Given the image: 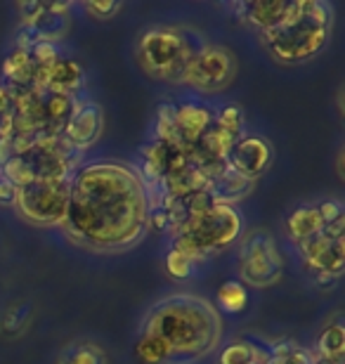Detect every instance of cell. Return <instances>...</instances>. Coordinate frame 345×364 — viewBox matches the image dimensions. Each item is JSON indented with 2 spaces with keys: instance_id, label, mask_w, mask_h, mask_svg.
<instances>
[{
  "instance_id": "36",
  "label": "cell",
  "mask_w": 345,
  "mask_h": 364,
  "mask_svg": "<svg viewBox=\"0 0 345 364\" xmlns=\"http://www.w3.org/2000/svg\"><path fill=\"white\" fill-rule=\"evenodd\" d=\"M314 364H343V362H331V360H314Z\"/></svg>"
},
{
  "instance_id": "26",
  "label": "cell",
  "mask_w": 345,
  "mask_h": 364,
  "mask_svg": "<svg viewBox=\"0 0 345 364\" xmlns=\"http://www.w3.org/2000/svg\"><path fill=\"white\" fill-rule=\"evenodd\" d=\"M216 123L227 133H232L234 137H241V130H244V112L237 105H227L216 114Z\"/></svg>"
},
{
  "instance_id": "37",
  "label": "cell",
  "mask_w": 345,
  "mask_h": 364,
  "mask_svg": "<svg viewBox=\"0 0 345 364\" xmlns=\"http://www.w3.org/2000/svg\"><path fill=\"white\" fill-rule=\"evenodd\" d=\"M255 364H258V362H255Z\"/></svg>"
},
{
  "instance_id": "10",
  "label": "cell",
  "mask_w": 345,
  "mask_h": 364,
  "mask_svg": "<svg viewBox=\"0 0 345 364\" xmlns=\"http://www.w3.org/2000/svg\"><path fill=\"white\" fill-rule=\"evenodd\" d=\"M225 161L234 173H239V176L253 182L272 164V147L258 135H244L232 144Z\"/></svg>"
},
{
  "instance_id": "31",
  "label": "cell",
  "mask_w": 345,
  "mask_h": 364,
  "mask_svg": "<svg viewBox=\"0 0 345 364\" xmlns=\"http://www.w3.org/2000/svg\"><path fill=\"white\" fill-rule=\"evenodd\" d=\"M317 213L322 218V225H331V223H339L343 220V206L341 201H322L317 206Z\"/></svg>"
},
{
  "instance_id": "32",
  "label": "cell",
  "mask_w": 345,
  "mask_h": 364,
  "mask_svg": "<svg viewBox=\"0 0 345 364\" xmlns=\"http://www.w3.org/2000/svg\"><path fill=\"white\" fill-rule=\"evenodd\" d=\"M85 12H90L95 19H109L121 10V3H85Z\"/></svg>"
},
{
  "instance_id": "6",
  "label": "cell",
  "mask_w": 345,
  "mask_h": 364,
  "mask_svg": "<svg viewBox=\"0 0 345 364\" xmlns=\"http://www.w3.org/2000/svg\"><path fill=\"white\" fill-rule=\"evenodd\" d=\"M14 208L31 225L57 228L64 223L69 208V180L60 182H31L17 189Z\"/></svg>"
},
{
  "instance_id": "2",
  "label": "cell",
  "mask_w": 345,
  "mask_h": 364,
  "mask_svg": "<svg viewBox=\"0 0 345 364\" xmlns=\"http://www.w3.org/2000/svg\"><path fill=\"white\" fill-rule=\"evenodd\" d=\"M142 333L159 341L171 362H194L206 358L218 346L223 324L206 298L178 294L149 312Z\"/></svg>"
},
{
  "instance_id": "7",
  "label": "cell",
  "mask_w": 345,
  "mask_h": 364,
  "mask_svg": "<svg viewBox=\"0 0 345 364\" xmlns=\"http://www.w3.org/2000/svg\"><path fill=\"white\" fill-rule=\"evenodd\" d=\"M284 270V260L275 239L265 232H253L241 246L239 272L241 279L251 287H270L277 284Z\"/></svg>"
},
{
  "instance_id": "1",
  "label": "cell",
  "mask_w": 345,
  "mask_h": 364,
  "mask_svg": "<svg viewBox=\"0 0 345 364\" xmlns=\"http://www.w3.org/2000/svg\"><path fill=\"white\" fill-rule=\"evenodd\" d=\"M144 178L123 164H90L69 180V208L62 228L95 251H123L142 239L149 218Z\"/></svg>"
},
{
  "instance_id": "25",
  "label": "cell",
  "mask_w": 345,
  "mask_h": 364,
  "mask_svg": "<svg viewBox=\"0 0 345 364\" xmlns=\"http://www.w3.org/2000/svg\"><path fill=\"white\" fill-rule=\"evenodd\" d=\"M28 315H31V308H28L26 303H14L3 312L0 329H3V333H7V336H17V333L24 331Z\"/></svg>"
},
{
  "instance_id": "23",
  "label": "cell",
  "mask_w": 345,
  "mask_h": 364,
  "mask_svg": "<svg viewBox=\"0 0 345 364\" xmlns=\"http://www.w3.org/2000/svg\"><path fill=\"white\" fill-rule=\"evenodd\" d=\"M57 364H107V355L95 343H73L60 355Z\"/></svg>"
},
{
  "instance_id": "11",
  "label": "cell",
  "mask_w": 345,
  "mask_h": 364,
  "mask_svg": "<svg viewBox=\"0 0 345 364\" xmlns=\"http://www.w3.org/2000/svg\"><path fill=\"white\" fill-rule=\"evenodd\" d=\"M102 130V109L90 102H80L73 107L71 116L62 128V137L67 140L73 149H83L100 137Z\"/></svg>"
},
{
  "instance_id": "5",
  "label": "cell",
  "mask_w": 345,
  "mask_h": 364,
  "mask_svg": "<svg viewBox=\"0 0 345 364\" xmlns=\"http://www.w3.org/2000/svg\"><path fill=\"white\" fill-rule=\"evenodd\" d=\"M241 215L234 206H223L216 203L206 213L187 218L185 223L175 230L173 249L180 251L189 260L206 258L213 251H223L225 246L237 242L241 235Z\"/></svg>"
},
{
  "instance_id": "15",
  "label": "cell",
  "mask_w": 345,
  "mask_h": 364,
  "mask_svg": "<svg viewBox=\"0 0 345 364\" xmlns=\"http://www.w3.org/2000/svg\"><path fill=\"white\" fill-rule=\"evenodd\" d=\"M161 185H164V194L175 196V199H185V196L199 192V189H206L208 180L203 178L199 166L194 161H189L187 166H182V168L161 178Z\"/></svg>"
},
{
  "instance_id": "34",
  "label": "cell",
  "mask_w": 345,
  "mask_h": 364,
  "mask_svg": "<svg viewBox=\"0 0 345 364\" xmlns=\"http://www.w3.org/2000/svg\"><path fill=\"white\" fill-rule=\"evenodd\" d=\"M14 154H12V149H10V142L7 140H0V168H3V166L10 161Z\"/></svg>"
},
{
  "instance_id": "13",
  "label": "cell",
  "mask_w": 345,
  "mask_h": 364,
  "mask_svg": "<svg viewBox=\"0 0 345 364\" xmlns=\"http://www.w3.org/2000/svg\"><path fill=\"white\" fill-rule=\"evenodd\" d=\"M213 121H216V112L203 105L187 102V105L175 107V130H178L182 149H192L194 142L213 126Z\"/></svg>"
},
{
  "instance_id": "35",
  "label": "cell",
  "mask_w": 345,
  "mask_h": 364,
  "mask_svg": "<svg viewBox=\"0 0 345 364\" xmlns=\"http://www.w3.org/2000/svg\"><path fill=\"white\" fill-rule=\"evenodd\" d=\"M5 112H10V90L0 85V116Z\"/></svg>"
},
{
  "instance_id": "28",
  "label": "cell",
  "mask_w": 345,
  "mask_h": 364,
  "mask_svg": "<svg viewBox=\"0 0 345 364\" xmlns=\"http://www.w3.org/2000/svg\"><path fill=\"white\" fill-rule=\"evenodd\" d=\"M137 358L142 360L144 364H161V362H166V350L161 348L159 341H154L152 336H147V333H142L137 341Z\"/></svg>"
},
{
  "instance_id": "21",
  "label": "cell",
  "mask_w": 345,
  "mask_h": 364,
  "mask_svg": "<svg viewBox=\"0 0 345 364\" xmlns=\"http://www.w3.org/2000/svg\"><path fill=\"white\" fill-rule=\"evenodd\" d=\"M267 364L270 362V350H262L260 346L251 343V341H237L230 343L220 353L218 364Z\"/></svg>"
},
{
  "instance_id": "12",
  "label": "cell",
  "mask_w": 345,
  "mask_h": 364,
  "mask_svg": "<svg viewBox=\"0 0 345 364\" xmlns=\"http://www.w3.org/2000/svg\"><path fill=\"white\" fill-rule=\"evenodd\" d=\"M69 5L67 3H43V10L36 14L33 19L24 21L21 31H24L31 43L46 41V43H57L67 33L69 28Z\"/></svg>"
},
{
  "instance_id": "4",
  "label": "cell",
  "mask_w": 345,
  "mask_h": 364,
  "mask_svg": "<svg viewBox=\"0 0 345 364\" xmlns=\"http://www.w3.org/2000/svg\"><path fill=\"white\" fill-rule=\"evenodd\" d=\"M199 48L201 46H196L185 28L154 26L144 31L137 43V64L149 78L182 83L189 62Z\"/></svg>"
},
{
  "instance_id": "33",
  "label": "cell",
  "mask_w": 345,
  "mask_h": 364,
  "mask_svg": "<svg viewBox=\"0 0 345 364\" xmlns=\"http://www.w3.org/2000/svg\"><path fill=\"white\" fill-rule=\"evenodd\" d=\"M14 196H17V187L0 178V203H14Z\"/></svg>"
},
{
  "instance_id": "16",
  "label": "cell",
  "mask_w": 345,
  "mask_h": 364,
  "mask_svg": "<svg viewBox=\"0 0 345 364\" xmlns=\"http://www.w3.org/2000/svg\"><path fill=\"white\" fill-rule=\"evenodd\" d=\"M83 85V69L76 60L69 57H60L48 74V90L46 92H62V95H73L80 90Z\"/></svg>"
},
{
  "instance_id": "22",
  "label": "cell",
  "mask_w": 345,
  "mask_h": 364,
  "mask_svg": "<svg viewBox=\"0 0 345 364\" xmlns=\"http://www.w3.org/2000/svg\"><path fill=\"white\" fill-rule=\"evenodd\" d=\"M343 353H345V329L341 322H336L319 333L317 355H319V360L343 362Z\"/></svg>"
},
{
  "instance_id": "20",
  "label": "cell",
  "mask_w": 345,
  "mask_h": 364,
  "mask_svg": "<svg viewBox=\"0 0 345 364\" xmlns=\"http://www.w3.org/2000/svg\"><path fill=\"white\" fill-rule=\"evenodd\" d=\"M178 147H171L166 142H159L154 140L152 144H147L144 151H142V171L144 176L149 180H159L168 173V166H171V156L173 151Z\"/></svg>"
},
{
  "instance_id": "8",
  "label": "cell",
  "mask_w": 345,
  "mask_h": 364,
  "mask_svg": "<svg viewBox=\"0 0 345 364\" xmlns=\"http://www.w3.org/2000/svg\"><path fill=\"white\" fill-rule=\"evenodd\" d=\"M234 74H237V60L230 50L220 46H201L189 62L182 83L203 92H216L227 88Z\"/></svg>"
},
{
  "instance_id": "27",
  "label": "cell",
  "mask_w": 345,
  "mask_h": 364,
  "mask_svg": "<svg viewBox=\"0 0 345 364\" xmlns=\"http://www.w3.org/2000/svg\"><path fill=\"white\" fill-rule=\"evenodd\" d=\"M26 53L31 57L33 67H53V64L60 60V48H57V43L38 41V43H33Z\"/></svg>"
},
{
  "instance_id": "17",
  "label": "cell",
  "mask_w": 345,
  "mask_h": 364,
  "mask_svg": "<svg viewBox=\"0 0 345 364\" xmlns=\"http://www.w3.org/2000/svg\"><path fill=\"white\" fill-rule=\"evenodd\" d=\"M253 182L246 180L244 176H239V173H234L232 168H227L223 176L211 180L208 182V192L213 196V201L216 203H223V206H234V201L244 199V196L251 192Z\"/></svg>"
},
{
  "instance_id": "3",
  "label": "cell",
  "mask_w": 345,
  "mask_h": 364,
  "mask_svg": "<svg viewBox=\"0 0 345 364\" xmlns=\"http://www.w3.org/2000/svg\"><path fill=\"white\" fill-rule=\"evenodd\" d=\"M334 26L331 7L319 0H296V7L284 21L262 31L270 55L279 62L296 64L312 60L329 43Z\"/></svg>"
},
{
  "instance_id": "18",
  "label": "cell",
  "mask_w": 345,
  "mask_h": 364,
  "mask_svg": "<svg viewBox=\"0 0 345 364\" xmlns=\"http://www.w3.org/2000/svg\"><path fill=\"white\" fill-rule=\"evenodd\" d=\"M33 62L26 50H14V53L3 62V74L7 78V88H31L33 81Z\"/></svg>"
},
{
  "instance_id": "14",
  "label": "cell",
  "mask_w": 345,
  "mask_h": 364,
  "mask_svg": "<svg viewBox=\"0 0 345 364\" xmlns=\"http://www.w3.org/2000/svg\"><path fill=\"white\" fill-rule=\"evenodd\" d=\"M293 7H296V0H258V3H244L239 10L241 19H246L255 28H260L262 33L289 17Z\"/></svg>"
},
{
  "instance_id": "19",
  "label": "cell",
  "mask_w": 345,
  "mask_h": 364,
  "mask_svg": "<svg viewBox=\"0 0 345 364\" xmlns=\"http://www.w3.org/2000/svg\"><path fill=\"white\" fill-rule=\"evenodd\" d=\"M322 218L317 213V206H298L293 213L289 215V220H286V230H289V235L293 237V242H303V239L317 235L322 232Z\"/></svg>"
},
{
  "instance_id": "29",
  "label": "cell",
  "mask_w": 345,
  "mask_h": 364,
  "mask_svg": "<svg viewBox=\"0 0 345 364\" xmlns=\"http://www.w3.org/2000/svg\"><path fill=\"white\" fill-rule=\"evenodd\" d=\"M166 270L171 277H175V279H187V277H192L194 263L187 256H182L180 251L171 249L166 253Z\"/></svg>"
},
{
  "instance_id": "30",
  "label": "cell",
  "mask_w": 345,
  "mask_h": 364,
  "mask_svg": "<svg viewBox=\"0 0 345 364\" xmlns=\"http://www.w3.org/2000/svg\"><path fill=\"white\" fill-rule=\"evenodd\" d=\"M213 206H216V201H213L208 189H199V192H194V194H189V196L182 199V208H185L187 218L206 213V210L213 208Z\"/></svg>"
},
{
  "instance_id": "24",
  "label": "cell",
  "mask_w": 345,
  "mask_h": 364,
  "mask_svg": "<svg viewBox=\"0 0 345 364\" xmlns=\"http://www.w3.org/2000/svg\"><path fill=\"white\" fill-rule=\"evenodd\" d=\"M218 303L227 312H241L248 303V291L241 282H225L218 289Z\"/></svg>"
},
{
  "instance_id": "9",
  "label": "cell",
  "mask_w": 345,
  "mask_h": 364,
  "mask_svg": "<svg viewBox=\"0 0 345 364\" xmlns=\"http://www.w3.org/2000/svg\"><path fill=\"white\" fill-rule=\"evenodd\" d=\"M298 249L314 274H329L334 279L341 277L345 265V239H331L322 230L317 235L298 242Z\"/></svg>"
}]
</instances>
